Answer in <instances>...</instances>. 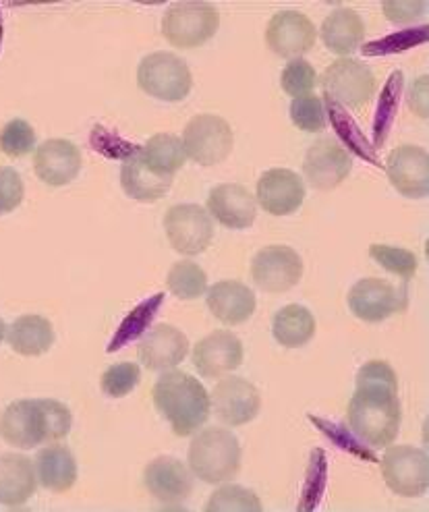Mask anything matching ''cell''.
<instances>
[{
  "label": "cell",
  "instance_id": "obj_11",
  "mask_svg": "<svg viewBox=\"0 0 429 512\" xmlns=\"http://www.w3.org/2000/svg\"><path fill=\"white\" fill-rule=\"evenodd\" d=\"M303 276L301 255L286 245H268L255 253L251 278L257 289L266 293L291 291Z\"/></svg>",
  "mask_w": 429,
  "mask_h": 512
},
{
  "label": "cell",
  "instance_id": "obj_33",
  "mask_svg": "<svg viewBox=\"0 0 429 512\" xmlns=\"http://www.w3.org/2000/svg\"><path fill=\"white\" fill-rule=\"evenodd\" d=\"M291 121L297 129H301L305 133L324 131L328 125L324 100L316 94L295 98L291 104Z\"/></svg>",
  "mask_w": 429,
  "mask_h": 512
},
{
  "label": "cell",
  "instance_id": "obj_30",
  "mask_svg": "<svg viewBox=\"0 0 429 512\" xmlns=\"http://www.w3.org/2000/svg\"><path fill=\"white\" fill-rule=\"evenodd\" d=\"M272 334L284 349H299L316 334V318L303 305H286L274 316Z\"/></svg>",
  "mask_w": 429,
  "mask_h": 512
},
{
  "label": "cell",
  "instance_id": "obj_17",
  "mask_svg": "<svg viewBox=\"0 0 429 512\" xmlns=\"http://www.w3.org/2000/svg\"><path fill=\"white\" fill-rule=\"evenodd\" d=\"M386 173L392 187L409 199H423L429 191V156L419 146H398L390 152Z\"/></svg>",
  "mask_w": 429,
  "mask_h": 512
},
{
  "label": "cell",
  "instance_id": "obj_16",
  "mask_svg": "<svg viewBox=\"0 0 429 512\" xmlns=\"http://www.w3.org/2000/svg\"><path fill=\"white\" fill-rule=\"evenodd\" d=\"M197 374L208 380H218L235 372L243 363L241 338L228 330H216L199 340L191 353Z\"/></svg>",
  "mask_w": 429,
  "mask_h": 512
},
{
  "label": "cell",
  "instance_id": "obj_32",
  "mask_svg": "<svg viewBox=\"0 0 429 512\" xmlns=\"http://www.w3.org/2000/svg\"><path fill=\"white\" fill-rule=\"evenodd\" d=\"M208 512H262V502L251 490L243 486H235V483H228V486L218 488L208 504Z\"/></svg>",
  "mask_w": 429,
  "mask_h": 512
},
{
  "label": "cell",
  "instance_id": "obj_21",
  "mask_svg": "<svg viewBox=\"0 0 429 512\" xmlns=\"http://www.w3.org/2000/svg\"><path fill=\"white\" fill-rule=\"evenodd\" d=\"M81 152L69 139H48L36 150L34 173L36 177L50 185L63 187L77 179L81 173Z\"/></svg>",
  "mask_w": 429,
  "mask_h": 512
},
{
  "label": "cell",
  "instance_id": "obj_22",
  "mask_svg": "<svg viewBox=\"0 0 429 512\" xmlns=\"http://www.w3.org/2000/svg\"><path fill=\"white\" fill-rule=\"evenodd\" d=\"M208 214L231 231H245L257 218V202L249 189L237 183H224L210 191Z\"/></svg>",
  "mask_w": 429,
  "mask_h": 512
},
{
  "label": "cell",
  "instance_id": "obj_24",
  "mask_svg": "<svg viewBox=\"0 0 429 512\" xmlns=\"http://www.w3.org/2000/svg\"><path fill=\"white\" fill-rule=\"evenodd\" d=\"M38 477L34 461L23 454L0 457V504L21 506L36 494Z\"/></svg>",
  "mask_w": 429,
  "mask_h": 512
},
{
  "label": "cell",
  "instance_id": "obj_1",
  "mask_svg": "<svg viewBox=\"0 0 429 512\" xmlns=\"http://www.w3.org/2000/svg\"><path fill=\"white\" fill-rule=\"evenodd\" d=\"M71 411L52 398L15 401L0 415V438L23 450L63 440L71 430Z\"/></svg>",
  "mask_w": 429,
  "mask_h": 512
},
{
  "label": "cell",
  "instance_id": "obj_28",
  "mask_svg": "<svg viewBox=\"0 0 429 512\" xmlns=\"http://www.w3.org/2000/svg\"><path fill=\"white\" fill-rule=\"evenodd\" d=\"M7 340L15 353L23 357H38L52 347L54 328L42 316H21L7 328Z\"/></svg>",
  "mask_w": 429,
  "mask_h": 512
},
{
  "label": "cell",
  "instance_id": "obj_2",
  "mask_svg": "<svg viewBox=\"0 0 429 512\" xmlns=\"http://www.w3.org/2000/svg\"><path fill=\"white\" fill-rule=\"evenodd\" d=\"M398 386L355 384V394L347 407L349 430L367 446L384 448L394 442L400 430Z\"/></svg>",
  "mask_w": 429,
  "mask_h": 512
},
{
  "label": "cell",
  "instance_id": "obj_35",
  "mask_svg": "<svg viewBox=\"0 0 429 512\" xmlns=\"http://www.w3.org/2000/svg\"><path fill=\"white\" fill-rule=\"evenodd\" d=\"M369 255L371 260H376L384 270L411 280L417 272V258L415 253L400 249V247H392V245H371L369 247Z\"/></svg>",
  "mask_w": 429,
  "mask_h": 512
},
{
  "label": "cell",
  "instance_id": "obj_12",
  "mask_svg": "<svg viewBox=\"0 0 429 512\" xmlns=\"http://www.w3.org/2000/svg\"><path fill=\"white\" fill-rule=\"evenodd\" d=\"M351 168V154L334 137H324L311 144L303 162L305 181L320 191L336 189L351 175Z\"/></svg>",
  "mask_w": 429,
  "mask_h": 512
},
{
  "label": "cell",
  "instance_id": "obj_10",
  "mask_svg": "<svg viewBox=\"0 0 429 512\" xmlns=\"http://www.w3.org/2000/svg\"><path fill=\"white\" fill-rule=\"evenodd\" d=\"M166 239L181 255L204 253L214 239V222L206 208L197 204L173 206L164 216Z\"/></svg>",
  "mask_w": 429,
  "mask_h": 512
},
{
  "label": "cell",
  "instance_id": "obj_4",
  "mask_svg": "<svg viewBox=\"0 0 429 512\" xmlns=\"http://www.w3.org/2000/svg\"><path fill=\"white\" fill-rule=\"evenodd\" d=\"M187 463L197 479L218 486L235 479L241 471V444L224 428L197 430L189 444Z\"/></svg>",
  "mask_w": 429,
  "mask_h": 512
},
{
  "label": "cell",
  "instance_id": "obj_20",
  "mask_svg": "<svg viewBox=\"0 0 429 512\" xmlns=\"http://www.w3.org/2000/svg\"><path fill=\"white\" fill-rule=\"evenodd\" d=\"M139 361L150 372H168L185 361L189 353L187 336L168 324H158L146 332L137 347Z\"/></svg>",
  "mask_w": 429,
  "mask_h": 512
},
{
  "label": "cell",
  "instance_id": "obj_8",
  "mask_svg": "<svg viewBox=\"0 0 429 512\" xmlns=\"http://www.w3.org/2000/svg\"><path fill=\"white\" fill-rule=\"evenodd\" d=\"M181 141L189 160L199 166H216L231 156L235 135L222 117L197 115L187 123Z\"/></svg>",
  "mask_w": 429,
  "mask_h": 512
},
{
  "label": "cell",
  "instance_id": "obj_34",
  "mask_svg": "<svg viewBox=\"0 0 429 512\" xmlns=\"http://www.w3.org/2000/svg\"><path fill=\"white\" fill-rule=\"evenodd\" d=\"M139 382H141L139 365L131 363V361H123V363H114L106 369V372L102 374L100 386L106 396L123 398L129 392H133Z\"/></svg>",
  "mask_w": 429,
  "mask_h": 512
},
{
  "label": "cell",
  "instance_id": "obj_38",
  "mask_svg": "<svg viewBox=\"0 0 429 512\" xmlns=\"http://www.w3.org/2000/svg\"><path fill=\"white\" fill-rule=\"evenodd\" d=\"M25 185L11 166H0V216L17 210L23 202Z\"/></svg>",
  "mask_w": 429,
  "mask_h": 512
},
{
  "label": "cell",
  "instance_id": "obj_27",
  "mask_svg": "<svg viewBox=\"0 0 429 512\" xmlns=\"http://www.w3.org/2000/svg\"><path fill=\"white\" fill-rule=\"evenodd\" d=\"M320 36L330 52L347 59L349 54L359 50V46L363 44L365 23L357 11L340 7L324 19Z\"/></svg>",
  "mask_w": 429,
  "mask_h": 512
},
{
  "label": "cell",
  "instance_id": "obj_3",
  "mask_svg": "<svg viewBox=\"0 0 429 512\" xmlns=\"http://www.w3.org/2000/svg\"><path fill=\"white\" fill-rule=\"evenodd\" d=\"M154 405L179 436H191L210 419L212 403L204 384L185 372H164L152 390Z\"/></svg>",
  "mask_w": 429,
  "mask_h": 512
},
{
  "label": "cell",
  "instance_id": "obj_31",
  "mask_svg": "<svg viewBox=\"0 0 429 512\" xmlns=\"http://www.w3.org/2000/svg\"><path fill=\"white\" fill-rule=\"evenodd\" d=\"M166 287L177 299L193 301L208 291V274L195 262L183 260L168 270Z\"/></svg>",
  "mask_w": 429,
  "mask_h": 512
},
{
  "label": "cell",
  "instance_id": "obj_19",
  "mask_svg": "<svg viewBox=\"0 0 429 512\" xmlns=\"http://www.w3.org/2000/svg\"><path fill=\"white\" fill-rule=\"evenodd\" d=\"M143 483L158 502L177 506L193 492V473L175 457H158L143 471Z\"/></svg>",
  "mask_w": 429,
  "mask_h": 512
},
{
  "label": "cell",
  "instance_id": "obj_18",
  "mask_svg": "<svg viewBox=\"0 0 429 512\" xmlns=\"http://www.w3.org/2000/svg\"><path fill=\"white\" fill-rule=\"evenodd\" d=\"M305 199V183L289 168H272L257 181L255 202L272 216L297 212Z\"/></svg>",
  "mask_w": 429,
  "mask_h": 512
},
{
  "label": "cell",
  "instance_id": "obj_40",
  "mask_svg": "<svg viewBox=\"0 0 429 512\" xmlns=\"http://www.w3.org/2000/svg\"><path fill=\"white\" fill-rule=\"evenodd\" d=\"M409 108L417 117L427 119V75L413 81L409 90Z\"/></svg>",
  "mask_w": 429,
  "mask_h": 512
},
{
  "label": "cell",
  "instance_id": "obj_29",
  "mask_svg": "<svg viewBox=\"0 0 429 512\" xmlns=\"http://www.w3.org/2000/svg\"><path fill=\"white\" fill-rule=\"evenodd\" d=\"M141 160L146 162L156 175L173 179L185 166V148L181 137L173 133H158L150 137L146 144L137 148Z\"/></svg>",
  "mask_w": 429,
  "mask_h": 512
},
{
  "label": "cell",
  "instance_id": "obj_6",
  "mask_svg": "<svg viewBox=\"0 0 429 512\" xmlns=\"http://www.w3.org/2000/svg\"><path fill=\"white\" fill-rule=\"evenodd\" d=\"M220 27L218 9L210 3H177L162 17V36L175 48H199L210 42Z\"/></svg>",
  "mask_w": 429,
  "mask_h": 512
},
{
  "label": "cell",
  "instance_id": "obj_39",
  "mask_svg": "<svg viewBox=\"0 0 429 512\" xmlns=\"http://www.w3.org/2000/svg\"><path fill=\"white\" fill-rule=\"evenodd\" d=\"M425 9L427 5L423 0H386L382 5V11L388 17V21L396 25L417 23L419 17L425 13Z\"/></svg>",
  "mask_w": 429,
  "mask_h": 512
},
{
  "label": "cell",
  "instance_id": "obj_36",
  "mask_svg": "<svg viewBox=\"0 0 429 512\" xmlns=\"http://www.w3.org/2000/svg\"><path fill=\"white\" fill-rule=\"evenodd\" d=\"M318 85V73L305 59H293L280 73V88L293 98L307 96Z\"/></svg>",
  "mask_w": 429,
  "mask_h": 512
},
{
  "label": "cell",
  "instance_id": "obj_23",
  "mask_svg": "<svg viewBox=\"0 0 429 512\" xmlns=\"http://www.w3.org/2000/svg\"><path fill=\"white\" fill-rule=\"evenodd\" d=\"M208 307L212 316L226 326L247 322L257 307L253 291L239 280H220L208 289Z\"/></svg>",
  "mask_w": 429,
  "mask_h": 512
},
{
  "label": "cell",
  "instance_id": "obj_9",
  "mask_svg": "<svg viewBox=\"0 0 429 512\" xmlns=\"http://www.w3.org/2000/svg\"><path fill=\"white\" fill-rule=\"evenodd\" d=\"M382 477L386 486L405 498H417L429 486V459L427 452L417 446H388L382 459Z\"/></svg>",
  "mask_w": 429,
  "mask_h": 512
},
{
  "label": "cell",
  "instance_id": "obj_25",
  "mask_svg": "<svg viewBox=\"0 0 429 512\" xmlns=\"http://www.w3.org/2000/svg\"><path fill=\"white\" fill-rule=\"evenodd\" d=\"M121 187L123 191L141 204H152L162 199L173 187V179L160 177L141 160L137 148L123 160L121 166Z\"/></svg>",
  "mask_w": 429,
  "mask_h": 512
},
{
  "label": "cell",
  "instance_id": "obj_14",
  "mask_svg": "<svg viewBox=\"0 0 429 512\" xmlns=\"http://www.w3.org/2000/svg\"><path fill=\"white\" fill-rule=\"evenodd\" d=\"M347 303L355 318L369 324H378L398 314V311H403L407 299L388 280L363 278L349 291Z\"/></svg>",
  "mask_w": 429,
  "mask_h": 512
},
{
  "label": "cell",
  "instance_id": "obj_41",
  "mask_svg": "<svg viewBox=\"0 0 429 512\" xmlns=\"http://www.w3.org/2000/svg\"><path fill=\"white\" fill-rule=\"evenodd\" d=\"M3 338H7V324L0 320V343H3Z\"/></svg>",
  "mask_w": 429,
  "mask_h": 512
},
{
  "label": "cell",
  "instance_id": "obj_15",
  "mask_svg": "<svg viewBox=\"0 0 429 512\" xmlns=\"http://www.w3.org/2000/svg\"><path fill=\"white\" fill-rule=\"evenodd\" d=\"M318 40L316 25L299 11H280L266 27L268 48L282 59H303Z\"/></svg>",
  "mask_w": 429,
  "mask_h": 512
},
{
  "label": "cell",
  "instance_id": "obj_26",
  "mask_svg": "<svg viewBox=\"0 0 429 512\" xmlns=\"http://www.w3.org/2000/svg\"><path fill=\"white\" fill-rule=\"evenodd\" d=\"M36 477L48 492H69L77 481V461L73 452L63 444H52L42 448L36 457Z\"/></svg>",
  "mask_w": 429,
  "mask_h": 512
},
{
  "label": "cell",
  "instance_id": "obj_37",
  "mask_svg": "<svg viewBox=\"0 0 429 512\" xmlns=\"http://www.w3.org/2000/svg\"><path fill=\"white\" fill-rule=\"evenodd\" d=\"M36 148V131L34 127L23 121L13 119L0 131V150L11 158H23Z\"/></svg>",
  "mask_w": 429,
  "mask_h": 512
},
{
  "label": "cell",
  "instance_id": "obj_5",
  "mask_svg": "<svg viewBox=\"0 0 429 512\" xmlns=\"http://www.w3.org/2000/svg\"><path fill=\"white\" fill-rule=\"evenodd\" d=\"M137 85L156 100L181 102L193 88V75L177 54L152 52L139 63Z\"/></svg>",
  "mask_w": 429,
  "mask_h": 512
},
{
  "label": "cell",
  "instance_id": "obj_7",
  "mask_svg": "<svg viewBox=\"0 0 429 512\" xmlns=\"http://www.w3.org/2000/svg\"><path fill=\"white\" fill-rule=\"evenodd\" d=\"M320 85L332 102L351 110L363 108L378 90L374 71L351 56L334 61L320 77Z\"/></svg>",
  "mask_w": 429,
  "mask_h": 512
},
{
  "label": "cell",
  "instance_id": "obj_13",
  "mask_svg": "<svg viewBox=\"0 0 429 512\" xmlns=\"http://www.w3.org/2000/svg\"><path fill=\"white\" fill-rule=\"evenodd\" d=\"M214 415L231 428H239L253 421L262 409V396L251 382L239 376H226L218 380L210 394Z\"/></svg>",
  "mask_w": 429,
  "mask_h": 512
}]
</instances>
